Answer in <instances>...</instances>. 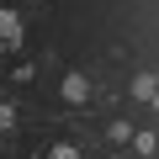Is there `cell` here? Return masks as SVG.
<instances>
[{
  "mask_svg": "<svg viewBox=\"0 0 159 159\" xmlns=\"http://www.w3.org/2000/svg\"><path fill=\"white\" fill-rule=\"evenodd\" d=\"M64 101H69V106H85V101H90V80L80 74V69L64 74Z\"/></svg>",
  "mask_w": 159,
  "mask_h": 159,
  "instance_id": "obj_2",
  "label": "cell"
},
{
  "mask_svg": "<svg viewBox=\"0 0 159 159\" xmlns=\"http://www.w3.org/2000/svg\"><path fill=\"white\" fill-rule=\"evenodd\" d=\"M11 127H16V106H11V101H0V133H11Z\"/></svg>",
  "mask_w": 159,
  "mask_h": 159,
  "instance_id": "obj_4",
  "label": "cell"
},
{
  "mask_svg": "<svg viewBox=\"0 0 159 159\" xmlns=\"http://www.w3.org/2000/svg\"><path fill=\"white\" fill-rule=\"evenodd\" d=\"M53 159H80V148H74V143H58V148H53Z\"/></svg>",
  "mask_w": 159,
  "mask_h": 159,
  "instance_id": "obj_5",
  "label": "cell"
},
{
  "mask_svg": "<svg viewBox=\"0 0 159 159\" xmlns=\"http://www.w3.org/2000/svg\"><path fill=\"white\" fill-rule=\"evenodd\" d=\"M133 90H138L143 101H154V96H159V74H138V80H133Z\"/></svg>",
  "mask_w": 159,
  "mask_h": 159,
  "instance_id": "obj_3",
  "label": "cell"
},
{
  "mask_svg": "<svg viewBox=\"0 0 159 159\" xmlns=\"http://www.w3.org/2000/svg\"><path fill=\"white\" fill-rule=\"evenodd\" d=\"M0 48H21V16L11 6H0Z\"/></svg>",
  "mask_w": 159,
  "mask_h": 159,
  "instance_id": "obj_1",
  "label": "cell"
},
{
  "mask_svg": "<svg viewBox=\"0 0 159 159\" xmlns=\"http://www.w3.org/2000/svg\"><path fill=\"white\" fill-rule=\"evenodd\" d=\"M154 111H159V96H154Z\"/></svg>",
  "mask_w": 159,
  "mask_h": 159,
  "instance_id": "obj_6",
  "label": "cell"
}]
</instances>
